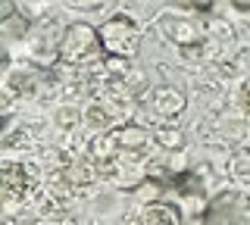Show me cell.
<instances>
[{
    "mask_svg": "<svg viewBox=\"0 0 250 225\" xmlns=\"http://www.w3.org/2000/svg\"><path fill=\"white\" fill-rule=\"evenodd\" d=\"M200 225H250V194L222 191L203 206Z\"/></svg>",
    "mask_w": 250,
    "mask_h": 225,
    "instance_id": "obj_3",
    "label": "cell"
},
{
    "mask_svg": "<svg viewBox=\"0 0 250 225\" xmlns=\"http://www.w3.org/2000/svg\"><path fill=\"white\" fill-rule=\"evenodd\" d=\"M97 35H100V50L113 60H131V57H138V50H141V28H138V22L131 16H125V13L109 16L104 25L97 28Z\"/></svg>",
    "mask_w": 250,
    "mask_h": 225,
    "instance_id": "obj_2",
    "label": "cell"
},
{
    "mask_svg": "<svg viewBox=\"0 0 250 225\" xmlns=\"http://www.w3.org/2000/svg\"><path fill=\"white\" fill-rule=\"evenodd\" d=\"M160 32L169 38L175 47H197V44L207 41V25H203L200 19H188V16H175V13H163L160 16Z\"/></svg>",
    "mask_w": 250,
    "mask_h": 225,
    "instance_id": "obj_6",
    "label": "cell"
},
{
    "mask_svg": "<svg viewBox=\"0 0 250 225\" xmlns=\"http://www.w3.org/2000/svg\"><path fill=\"white\" fill-rule=\"evenodd\" d=\"M229 3H231L238 13H250V0H229Z\"/></svg>",
    "mask_w": 250,
    "mask_h": 225,
    "instance_id": "obj_15",
    "label": "cell"
},
{
    "mask_svg": "<svg viewBox=\"0 0 250 225\" xmlns=\"http://www.w3.org/2000/svg\"><path fill=\"white\" fill-rule=\"evenodd\" d=\"M153 153V135L141 125H119L106 135L94 138L91 160L97 163L100 175L125 178Z\"/></svg>",
    "mask_w": 250,
    "mask_h": 225,
    "instance_id": "obj_1",
    "label": "cell"
},
{
    "mask_svg": "<svg viewBox=\"0 0 250 225\" xmlns=\"http://www.w3.org/2000/svg\"><path fill=\"white\" fill-rule=\"evenodd\" d=\"M100 47V35L97 28L88 25V22H75V25H69L66 32L60 38V47H57V60L60 63H84L88 57H94Z\"/></svg>",
    "mask_w": 250,
    "mask_h": 225,
    "instance_id": "obj_5",
    "label": "cell"
},
{
    "mask_svg": "<svg viewBox=\"0 0 250 225\" xmlns=\"http://www.w3.org/2000/svg\"><path fill=\"white\" fill-rule=\"evenodd\" d=\"M188 3L194 6V10L200 13V16H207V13H213V6H216V0H188Z\"/></svg>",
    "mask_w": 250,
    "mask_h": 225,
    "instance_id": "obj_13",
    "label": "cell"
},
{
    "mask_svg": "<svg viewBox=\"0 0 250 225\" xmlns=\"http://www.w3.org/2000/svg\"><path fill=\"white\" fill-rule=\"evenodd\" d=\"M231 175L238 178V184H244V188L250 191V153L247 150L231 160Z\"/></svg>",
    "mask_w": 250,
    "mask_h": 225,
    "instance_id": "obj_10",
    "label": "cell"
},
{
    "mask_svg": "<svg viewBox=\"0 0 250 225\" xmlns=\"http://www.w3.org/2000/svg\"><path fill=\"white\" fill-rule=\"evenodd\" d=\"M141 113L147 116L150 122H156V125H169V122H175L178 116H182L185 110V94L175 88H169V84H160V88H150L144 91L138 100Z\"/></svg>",
    "mask_w": 250,
    "mask_h": 225,
    "instance_id": "obj_4",
    "label": "cell"
},
{
    "mask_svg": "<svg viewBox=\"0 0 250 225\" xmlns=\"http://www.w3.org/2000/svg\"><path fill=\"white\" fill-rule=\"evenodd\" d=\"M141 225H182V209L166 200H156L141 209Z\"/></svg>",
    "mask_w": 250,
    "mask_h": 225,
    "instance_id": "obj_9",
    "label": "cell"
},
{
    "mask_svg": "<svg viewBox=\"0 0 250 225\" xmlns=\"http://www.w3.org/2000/svg\"><path fill=\"white\" fill-rule=\"evenodd\" d=\"M150 182H153V184H160V188H166V191L185 194V197H200V194H203V178H200L197 172H191V169H185V172L153 175Z\"/></svg>",
    "mask_w": 250,
    "mask_h": 225,
    "instance_id": "obj_8",
    "label": "cell"
},
{
    "mask_svg": "<svg viewBox=\"0 0 250 225\" xmlns=\"http://www.w3.org/2000/svg\"><path fill=\"white\" fill-rule=\"evenodd\" d=\"M0 25H3L6 38H25V32H28V16H25V13H16V16H10L6 22H0Z\"/></svg>",
    "mask_w": 250,
    "mask_h": 225,
    "instance_id": "obj_11",
    "label": "cell"
},
{
    "mask_svg": "<svg viewBox=\"0 0 250 225\" xmlns=\"http://www.w3.org/2000/svg\"><path fill=\"white\" fill-rule=\"evenodd\" d=\"M0 182H3V197L6 204H19L25 200L38 184V172L28 166V163H16V160H6L0 166Z\"/></svg>",
    "mask_w": 250,
    "mask_h": 225,
    "instance_id": "obj_7",
    "label": "cell"
},
{
    "mask_svg": "<svg viewBox=\"0 0 250 225\" xmlns=\"http://www.w3.org/2000/svg\"><path fill=\"white\" fill-rule=\"evenodd\" d=\"M16 0H0V22H6L10 16H16Z\"/></svg>",
    "mask_w": 250,
    "mask_h": 225,
    "instance_id": "obj_12",
    "label": "cell"
},
{
    "mask_svg": "<svg viewBox=\"0 0 250 225\" xmlns=\"http://www.w3.org/2000/svg\"><path fill=\"white\" fill-rule=\"evenodd\" d=\"M69 6H78V10H88V6H100L104 0H66Z\"/></svg>",
    "mask_w": 250,
    "mask_h": 225,
    "instance_id": "obj_14",
    "label": "cell"
},
{
    "mask_svg": "<svg viewBox=\"0 0 250 225\" xmlns=\"http://www.w3.org/2000/svg\"><path fill=\"white\" fill-rule=\"evenodd\" d=\"M241 106H244V113H250V88L241 91Z\"/></svg>",
    "mask_w": 250,
    "mask_h": 225,
    "instance_id": "obj_16",
    "label": "cell"
}]
</instances>
